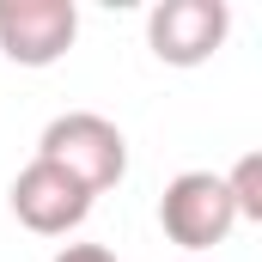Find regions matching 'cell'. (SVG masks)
<instances>
[{
    "instance_id": "1",
    "label": "cell",
    "mask_w": 262,
    "mask_h": 262,
    "mask_svg": "<svg viewBox=\"0 0 262 262\" xmlns=\"http://www.w3.org/2000/svg\"><path fill=\"white\" fill-rule=\"evenodd\" d=\"M37 159L55 165V171H67L85 195H104L128 171V140H122V128L110 116H98V110H67V116H55L43 128Z\"/></svg>"
},
{
    "instance_id": "2",
    "label": "cell",
    "mask_w": 262,
    "mask_h": 262,
    "mask_svg": "<svg viewBox=\"0 0 262 262\" xmlns=\"http://www.w3.org/2000/svg\"><path fill=\"white\" fill-rule=\"evenodd\" d=\"M159 226H165V238L177 250H213V244H226L232 226H238L226 177L220 171H183V177H171L165 195H159Z\"/></svg>"
},
{
    "instance_id": "3",
    "label": "cell",
    "mask_w": 262,
    "mask_h": 262,
    "mask_svg": "<svg viewBox=\"0 0 262 262\" xmlns=\"http://www.w3.org/2000/svg\"><path fill=\"white\" fill-rule=\"evenodd\" d=\"M232 31L226 0H159L146 12V43L165 67H201Z\"/></svg>"
},
{
    "instance_id": "4",
    "label": "cell",
    "mask_w": 262,
    "mask_h": 262,
    "mask_svg": "<svg viewBox=\"0 0 262 262\" xmlns=\"http://www.w3.org/2000/svg\"><path fill=\"white\" fill-rule=\"evenodd\" d=\"M79 37L73 0H0V49L18 67H55Z\"/></svg>"
},
{
    "instance_id": "5",
    "label": "cell",
    "mask_w": 262,
    "mask_h": 262,
    "mask_svg": "<svg viewBox=\"0 0 262 262\" xmlns=\"http://www.w3.org/2000/svg\"><path fill=\"white\" fill-rule=\"evenodd\" d=\"M12 213H18V226L37 232V238H67L73 226H85L92 195H85L67 171L43 165V159H31V165L12 177Z\"/></svg>"
},
{
    "instance_id": "6",
    "label": "cell",
    "mask_w": 262,
    "mask_h": 262,
    "mask_svg": "<svg viewBox=\"0 0 262 262\" xmlns=\"http://www.w3.org/2000/svg\"><path fill=\"white\" fill-rule=\"evenodd\" d=\"M226 195L238 207V220H262V152H244L226 171Z\"/></svg>"
},
{
    "instance_id": "7",
    "label": "cell",
    "mask_w": 262,
    "mask_h": 262,
    "mask_svg": "<svg viewBox=\"0 0 262 262\" xmlns=\"http://www.w3.org/2000/svg\"><path fill=\"white\" fill-rule=\"evenodd\" d=\"M55 262H116V250H104V244H61Z\"/></svg>"
}]
</instances>
